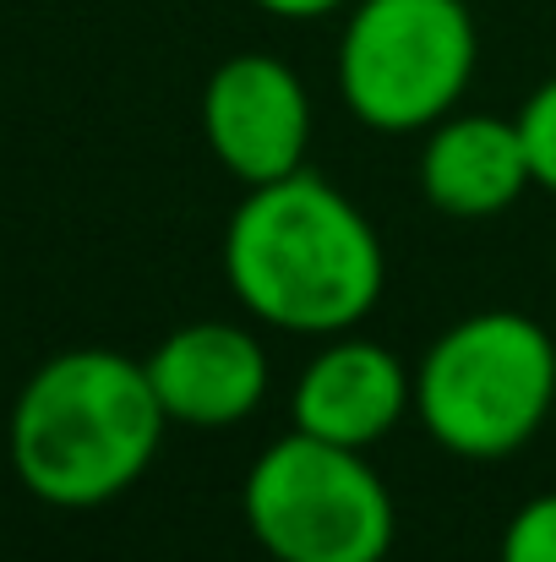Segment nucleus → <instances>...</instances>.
Here are the masks:
<instances>
[{
	"instance_id": "39448f33",
	"label": "nucleus",
	"mask_w": 556,
	"mask_h": 562,
	"mask_svg": "<svg viewBox=\"0 0 556 562\" xmlns=\"http://www.w3.org/2000/svg\"><path fill=\"white\" fill-rule=\"evenodd\" d=\"M246 525L273 562H387L393 492L361 448L306 431L279 437L246 475Z\"/></svg>"
},
{
	"instance_id": "9d476101",
	"label": "nucleus",
	"mask_w": 556,
	"mask_h": 562,
	"mask_svg": "<svg viewBox=\"0 0 556 562\" xmlns=\"http://www.w3.org/2000/svg\"><path fill=\"white\" fill-rule=\"evenodd\" d=\"M497 562H556V492L530 497V503L508 519Z\"/></svg>"
},
{
	"instance_id": "7ed1b4c3",
	"label": "nucleus",
	"mask_w": 556,
	"mask_h": 562,
	"mask_svg": "<svg viewBox=\"0 0 556 562\" xmlns=\"http://www.w3.org/2000/svg\"><path fill=\"white\" fill-rule=\"evenodd\" d=\"M556 404V345L524 312H475L453 323L415 372L420 426L458 459L519 453Z\"/></svg>"
},
{
	"instance_id": "20e7f679",
	"label": "nucleus",
	"mask_w": 556,
	"mask_h": 562,
	"mask_svg": "<svg viewBox=\"0 0 556 562\" xmlns=\"http://www.w3.org/2000/svg\"><path fill=\"white\" fill-rule=\"evenodd\" d=\"M475 60L464 0H355L339 33V93L361 126L409 137L458 110Z\"/></svg>"
},
{
	"instance_id": "423d86ee",
	"label": "nucleus",
	"mask_w": 556,
	"mask_h": 562,
	"mask_svg": "<svg viewBox=\"0 0 556 562\" xmlns=\"http://www.w3.org/2000/svg\"><path fill=\"white\" fill-rule=\"evenodd\" d=\"M202 132L213 159L246 181L268 187L306 170L311 148V99L300 77L262 49L229 55L202 88Z\"/></svg>"
},
{
	"instance_id": "f8f14e48",
	"label": "nucleus",
	"mask_w": 556,
	"mask_h": 562,
	"mask_svg": "<svg viewBox=\"0 0 556 562\" xmlns=\"http://www.w3.org/2000/svg\"><path fill=\"white\" fill-rule=\"evenodd\" d=\"M257 11H268V16H284V22H317V16H333L339 5H350V0H251Z\"/></svg>"
},
{
	"instance_id": "6e6552de",
	"label": "nucleus",
	"mask_w": 556,
	"mask_h": 562,
	"mask_svg": "<svg viewBox=\"0 0 556 562\" xmlns=\"http://www.w3.org/2000/svg\"><path fill=\"white\" fill-rule=\"evenodd\" d=\"M143 367L164 415L191 431L240 426L268 393V350L235 323H185Z\"/></svg>"
},
{
	"instance_id": "f257e3e1",
	"label": "nucleus",
	"mask_w": 556,
	"mask_h": 562,
	"mask_svg": "<svg viewBox=\"0 0 556 562\" xmlns=\"http://www.w3.org/2000/svg\"><path fill=\"white\" fill-rule=\"evenodd\" d=\"M224 279L235 301L284 334H350L387 284L371 218L311 170L251 187L224 229Z\"/></svg>"
},
{
	"instance_id": "1a4fd4ad",
	"label": "nucleus",
	"mask_w": 556,
	"mask_h": 562,
	"mask_svg": "<svg viewBox=\"0 0 556 562\" xmlns=\"http://www.w3.org/2000/svg\"><path fill=\"white\" fill-rule=\"evenodd\" d=\"M535 187L519 121L508 115H447L425 132L420 191L447 218H497Z\"/></svg>"
},
{
	"instance_id": "9b49d317",
	"label": "nucleus",
	"mask_w": 556,
	"mask_h": 562,
	"mask_svg": "<svg viewBox=\"0 0 556 562\" xmlns=\"http://www.w3.org/2000/svg\"><path fill=\"white\" fill-rule=\"evenodd\" d=\"M519 137H524L535 187L556 191V77L541 82V88L524 99V110H519Z\"/></svg>"
},
{
	"instance_id": "0eeeda50",
	"label": "nucleus",
	"mask_w": 556,
	"mask_h": 562,
	"mask_svg": "<svg viewBox=\"0 0 556 562\" xmlns=\"http://www.w3.org/2000/svg\"><path fill=\"white\" fill-rule=\"evenodd\" d=\"M290 409L295 431L366 453L404 420V409H415V372H404V361L376 339L333 334L306 361Z\"/></svg>"
},
{
	"instance_id": "f03ea898",
	"label": "nucleus",
	"mask_w": 556,
	"mask_h": 562,
	"mask_svg": "<svg viewBox=\"0 0 556 562\" xmlns=\"http://www.w3.org/2000/svg\"><path fill=\"white\" fill-rule=\"evenodd\" d=\"M170 415L148 367L121 350H66L11 404V470L49 508H99L137 486Z\"/></svg>"
}]
</instances>
